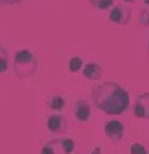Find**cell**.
I'll list each match as a JSON object with an SVG mask.
<instances>
[{"mask_svg": "<svg viewBox=\"0 0 149 154\" xmlns=\"http://www.w3.org/2000/svg\"><path fill=\"white\" fill-rule=\"evenodd\" d=\"M92 103L107 115H121L129 107V94L116 82H100L92 87Z\"/></svg>", "mask_w": 149, "mask_h": 154, "instance_id": "obj_1", "label": "cell"}, {"mask_svg": "<svg viewBox=\"0 0 149 154\" xmlns=\"http://www.w3.org/2000/svg\"><path fill=\"white\" fill-rule=\"evenodd\" d=\"M13 71H15L17 77H20V79L31 77L38 71V57L30 49L18 51L15 54V59H13Z\"/></svg>", "mask_w": 149, "mask_h": 154, "instance_id": "obj_2", "label": "cell"}, {"mask_svg": "<svg viewBox=\"0 0 149 154\" xmlns=\"http://www.w3.org/2000/svg\"><path fill=\"white\" fill-rule=\"evenodd\" d=\"M108 20L111 23L118 25V26H128L129 20H131V10L125 5V3H120V5H113L108 12Z\"/></svg>", "mask_w": 149, "mask_h": 154, "instance_id": "obj_3", "label": "cell"}, {"mask_svg": "<svg viewBox=\"0 0 149 154\" xmlns=\"http://www.w3.org/2000/svg\"><path fill=\"white\" fill-rule=\"evenodd\" d=\"M105 134L110 139L111 143H120L123 139V134H125V125H123L120 120H110V122L105 123Z\"/></svg>", "mask_w": 149, "mask_h": 154, "instance_id": "obj_4", "label": "cell"}, {"mask_svg": "<svg viewBox=\"0 0 149 154\" xmlns=\"http://www.w3.org/2000/svg\"><path fill=\"white\" fill-rule=\"evenodd\" d=\"M46 126L51 133L56 134H66L67 133V120L64 118L59 113H54V115H49L48 120H46Z\"/></svg>", "mask_w": 149, "mask_h": 154, "instance_id": "obj_5", "label": "cell"}, {"mask_svg": "<svg viewBox=\"0 0 149 154\" xmlns=\"http://www.w3.org/2000/svg\"><path fill=\"white\" fill-rule=\"evenodd\" d=\"M133 113L136 118H144L149 120V92L147 94H141L136 98L133 107Z\"/></svg>", "mask_w": 149, "mask_h": 154, "instance_id": "obj_6", "label": "cell"}, {"mask_svg": "<svg viewBox=\"0 0 149 154\" xmlns=\"http://www.w3.org/2000/svg\"><path fill=\"white\" fill-rule=\"evenodd\" d=\"M74 116L79 122H89L90 120V102L85 97H79L74 103Z\"/></svg>", "mask_w": 149, "mask_h": 154, "instance_id": "obj_7", "label": "cell"}, {"mask_svg": "<svg viewBox=\"0 0 149 154\" xmlns=\"http://www.w3.org/2000/svg\"><path fill=\"white\" fill-rule=\"evenodd\" d=\"M54 148L57 154H72L77 149V144L72 138H62V139H53Z\"/></svg>", "mask_w": 149, "mask_h": 154, "instance_id": "obj_8", "label": "cell"}, {"mask_svg": "<svg viewBox=\"0 0 149 154\" xmlns=\"http://www.w3.org/2000/svg\"><path fill=\"white\" fill-rule=\"evenodd\" d=\"M102 66L97 64V62H87V64H84L82 67V74L85 77L87 80H99L102 77Z\"/></svg>", "mask_w": 149, "mask_h": 154, "instance_id": "obj_9", "label": "cell"}, {"mask_svg": "<svg viewBox=\"0 0 149 154\" xmlns=\"http://www.w3.org/2000/svg\"><path fill=\"white\" fill-rule=\"evenodd\" d=\"M46 105H48L49 110H53V112H62L64 107H66V98L62 97V95H53V97L48 98V102H46Z\"/></svg>", "mask_w": 149, "mask_h": 154, "instance_id": "obj_10", "label": "cell"}, {"mask_svg": "<svg viewBox=\"0 0 149 154\" xmlns=\"http://www.w3.org/2000/svg\"><path fill=\"white\" fill-rule=\"evenodd\" d=\"M84 64H85V62H84V61H82V57H79V56H72V57H69V62H67V66H69V72L75 74V72L82 71Z\"/></svg>", "mask_w": 149, "mask_h": 154, "instance_id": "obj_11", "label": "cell"}, {"mask_svg": "<svg viewBox=\"0 0 149 154\" xmlns=\"http://www.w3.org/2000/svg\"><path fill=\"white\" fill-rule=\"evenodd\" d=\"M8 62H10V54H8V51H7L5 48L0 45V74H3V72L8 69Z\"/></svg>", "mask_w": 149, "mask_h": 154, "instance_id": "obj_12", "label": "cell"}, {"mask_svg": "<svg viewBox=\"0 0 149 154\" xmlns=\"http://www.w3.org/2000/svg\"><path fill=\"white\" fill-rule=\"evenodd\" d=\"M97 10H108L113 7V2L115 0H89Z\"/></svg>", "mask_w": 149, "mask_h": 154, "instance_id": "obj_13", "label": "cell"}, {"mask_svg": "<svg viewBox=\"0 0 149 154\" xmlns=\"http://www.w3.org/2000/svg\"><path fill=\"white\" fill-rule=\"evenodd\" d=\"M129 152H131V154H147L146 148H144L141 143H133L131 148H129Z\"/></svg>", "mask_w": 149, "mask_h": 154, "instance_id": "obj_14", "label": "cell"}, {"mask_svg": "<svg viewBox=\"0 0 149 154\" xmlns=\"http://www.w3.org/2000/svg\"><path fill=\"white\" fill-rule=\"evenodd\" d=\"M41 154H57L56 152V148H54V143L49 141V143H46V144H43Z\"/></svg>", "mask_w": 149, "mask_h": 154, "instance_id": "obj_15", "label": "cell"}, {"mask_svg": "<svg viewBox=\"0 0 149 154\" xmlns=\"http://www.w3.org/2000/svg\"><path fill=\"white\" fill-rule=\"evenodd\" d=\"M141 25L143 26H149V8L143 10V13H141Z\"/></svg>", "mask_w": 149, "mask_h": 154, "instance_id": "obj_16", "label": "cell"}, {"mask_svg": "<svg viewBox=\"0 0 149 154\" xmlns=\"http://www.w3.org/2000/svg\"><path fill=\"white\" fill-rule=\"evenodd\" d=\"M23 0H0V5L2 7H12V5H17V3H21Z\"/></svg>", "mask_w": 149, "mask_h": 154, "instance_id": "obj_17", "label": "cell"}, {"mask_svg": "<svg viewBox=\"0 0 149 154\" xmlns=\"http://www.w3.org/2000/svg\"><path fill=\"white\" fill-rule=\"evenodd\" d=\"M89 154H103V151H102V148L100 146H95V148L92 149V151H90Z\"/></svg>", "mask_w": 149, "mask_h": 154, "instance_id": "obj_18", "label": "cell"}, {"mask_svg": "<svg viewBox=\"0 0 149 154\" xmlns=\"http://www.w3.org/2000/svg\"><path fill=\"white\" fill-rule=\"evenodd\" d=\"M143 5L146 7V8H149V0H143Z\"/></svg>", "mask_w": 149, "mask_h": 154, "instance_id": "obj_19", "label": "cell"}, {"mask_svg": "<svg viewBox=\"0 0 149 154\" xmlns=\"http://www.w3.org/2000/svg\"><path fill=\"white\" fill-rule=\"evenodd\" d=\"M121 2H123V3H133L134 0H121Z\"/></svg>", "mask_w": 149, "mask_h": 154, "instance_id": "obj_20", "label": "cell"}, {"mask_svg": "<svg viewBox=\"0 0 149 154\" xmlns=\"http://www.w3.org/2000/svg\"><path fill=\"white\" fill-rule=\"evenodd\" d=\"M147 57H149V39H147Z\"/></svg>", "mask_w": 149, "mask_h": 154, "instance_id": "obj_21", "label": "cell"}]
</instances>
